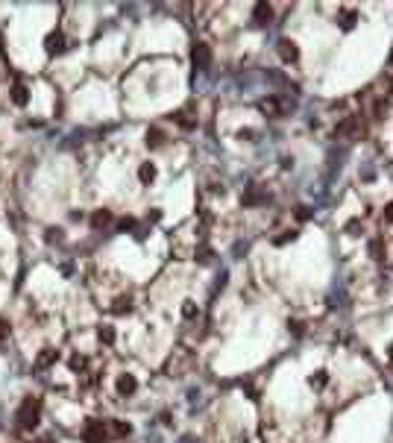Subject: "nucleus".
Here are the masks:
<instances>
[{"mask_svg":"<svg viewBox=\"0 0 393 443\" xmlns=\"http://www.w3.org/2000/svg\"><path fill=\"white\" fill-rule=\"evenodd\" d=\"M38 417H41V402L35 399V396H27L24 402H21V408H18L15 420L21 428H35L38 426Z\"/></svg>","mask_w":393,"mask_h":443,"instance_id":"1","label":"nucleus"},{"mask_svg":"<svg viewBox=\"0 0 393 443\" xmlns=\"http://www.w3.org/2000/svg\"><path fill=\"white\" fill-rule=\"evenodd\" d=\"M279 53H282V59H285V62H296V59H299L296 44H293V41H288V38H282V41H279Z\"/></svg>","mask_w":393,"mask_h":443,"instance_id":"2","label":"nucleus"},{"mask_svg":"<svg viewBox=\"0 0 393 443\" xmlns=\"http://www.w3.org/2000/svg\"><path fill=\"white\" fill-rule=\"evenodd\" d=\"M194 62H197V68H208V62H211V50H208L205 44H197V47H194Z\"/></svg>","mask_w":393,"mask_h":443,"instance_id":"3","label":"nucleus"},{"mask_svg":"<svg viewBox=\"0 0 393 443\" xmlns=\"http://www.w3.org/2000/svg\"><path fill=\"white\" fill-rule=\"evenodd\" d=\"M56 358H59V352H56V349H50V346H47V349H44V352H41V355L35 358V367H38V370H44V367H50L53 361H56Z\"/></svg>","mask_w":393,"mask_h":443,"instance_id":"4","label":"nucleus"},{"mask_svg":"<svg viewBox=\"0 0 393 443\" xmlns=\"http://www.w3.org/2000/svg\"><path fill=\"white\" fill-rule=\"evenodd\" d=\"M27 100H30V94H27L24 83H15V86H12V103H15V106H27Z\"/></svg>","mask_w":393,"mask_h":443,"instance_id":"5","label":"nucleus"},{"mask_svg":"<svg viewBox=\"0 0 393 443\" xmlns=\"http://www.w3.org/2000/svg\"><path fill=\"white\" fill-rule=\"evenodd\" d=\"M270 15H273V9L267 3H256V24H270Z\"/></svg>","mask_w":393,"mask_h":443,"instance_id":"6","label":"nucleus"},{"mask_svg":"<svg viewBox=\"0 0 393 443\" xmlns=\"http://www.w3.org/2000/svg\"><path fill=\"white\" fill-rule=\"evenodd\" d=\"M91 223H94L97 229H100V226H109V223H112V211H109V208H97L94 217H91Z\"/></svg>","mask_w":393,"mask_h":443,"instance_id":"7","label":"nucleus"},{"mask_svg":"<svg viewBox=\"0 0 393 443\" xmlns=\"http://www.w3.org/2000/svg\"><path fill=\"white\" fill-rule=\"evenodd\" d=\"M147 144L150 147H162L165 144V132L162 129H147Z\"/></svg>","mask_w":393,"mask_h":443,"instance_id":"8","label":"nucleus"},{"mask_svg":"<svg viewBox=\"0 0 393 443\" xmlns=\"http://www.w3.org/2000/svg\"><path fill=\"white\" fill-rule=\"evenodd\" d=\"M138 176H141V182H153L155 168L150 165V162H144V165H141V171H138Z\"/></svg>","mask_w":393,"mask_h":443,"instance_id":"9","label":"nucleus"},{"mask_svg":"<svg viewBox=\"0 0 393 443\" xmlns=\"http://www.w3.org/2000/svg\"><path fill=\"white\" fill-rule=\"evenodd\" d=\"M62 47H65V44H62V33H53L50 38H47V50H50V53H59Z\"/></svg>","mask_w":393,"mask_h":443,"instance_id":"10","label":"nucleus"},{"mask_svg":"<svg viewBox=\"0 0 393 443\" xmlns=\"http://www.w3.org/2000/svg\"><path fill=\"white\" fill-rule=\"evenodd\" d=\"M261 109H264V112H273V118H276V115H279V112H282V106H279V100H273V97H270V100H264V103H261Z\"/></svg>","mask_w":393,"mask_h":443,"instance_id":"11","label":"nucleus"},{"mask_svg":"<svg viewBox=\"0 0 393 443\" xmlns=\"http://www.w3.org/2000/svg\"><path fill=\"white\" fill-rule=\"evenodd\" d=\"M384 220H387V223H393V203L387 205V211H384Z\"/></svg>","mask_w":393,"mask_h":443,"instance_id":"12","label":"nucleus"},{"mask_svg":"<svg viewBox=\"0 0 393 443\" xmlns=\"http://www.w3.org/2000/svg\"><path fill=\"white\" fill-rule=\"evenodd\" d=\"M6 332H9V326H6V323H3V320H0V338H3Z\"/></svg>","mask_w":393,"mask_h":443,"instance_id":"13","label":"nucleus"},{"mask_svg":"<svg viewBox=\"0 0 393 443\" xmlns=\"http://www.w3.org/2000/svg\"><path fill=\"white\" fill-rule=\"evenodd\" d=\"M35 443H53L50 437H41V440H35Z\"/></svg>","mask_w":393,"mask_h":443,"instance_id":"14","label":"nucleus"}]
</instances>
